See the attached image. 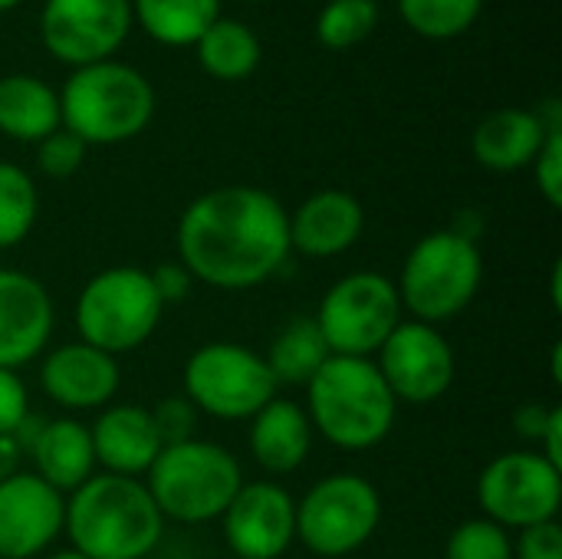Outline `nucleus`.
Returning a JSON list of instances; mask_svg holds the SVG:
<instances>
[{"label": "nucleus", "mask_w": 562, "mask_h": 559, "mask_svg": "<svg viewBox=\"0 0 562 559\" xmlns=\"http://www.w3.org/2000/svg\"><path fill=\"white\" fill-rule=\"evenodd\" d=\"M484 283V254L477 241L461 234L431 231L408 254L398 270L395 290L402 310L428 326L458 320Z\"/></svg>", "instance_id": "obj_5"}, {"label": "nucleus", "mask_w": 562, "mask_h": 559, "mask_svg": "<svg viewBox=\"0 0 562 559\" xmlns=\"http://www.w3.org/2000/svg\"><path fill=\"white\" fill-rule=\"evenodd\" d=\"M290 254V214L263 188H214L178 221V264L214 290H254L277 277Z\"/></svg>", "instance_id": "obj_1"}, {"label": "nucleus", "mask_w": 562, "mask_h": 559, "mask_svg": "<svg viewBox=\"0 0 562 559\" xmlns=\"http://www.w3.org/2000/svg\"><path fill=\"white\" fill-rule=\"evenodd\" d=\"M46 559H86L79 550H72V547H66V550H56V554H49Z\"/></svg>", "instance_id": "obj_41"}, {"label": "nucleus", "mask_w": 562, "mask_h": 559, "mask_svg": "<svg viewBox=\"0 0 562 559\" xmlns=\"http://www.w3.org/2000/svg\"><path fill=\"white\" fill-rule=\"evenodd\" d=\"M165 313L148 270L109 267L99 270L76 297L72 320L79 343L95 346L109 356L135 353L151 339Z\"/></svg>", "instance_id": "obj_7"}, {"label": "nucleus", "mask_w": 562, "mask_h": 559, "mask_svg": "<svg viewBox=\"0 0 562 559\" xmlns=\"http://www.w3.org/2000/svg\"><path fill=\"white\" fill-rule=\"evenodd\" d=\"M484 0H398L402 16L425 36H454L474 23Z\"/></svg>", "instance_id": "obj_28"}, {"label": "nucleus", "mask_w": 562, "mask_h": 559, "mask_svg": "<svg viewBox=\"0 0 562 559\" xmlns=\"http://www.w3.org/2000/svg\"><path fill=\"white\" fill-rule=\"evenodd\" d=\"M540 455L562 471V409L560 405H553V412H550V422H547L543 438H540Z\"/></svg>", "instance_id": "obj_38"}, {"label": "nucleus", "mask_w": 562, "mask_h": 559, "mask_svg": "<svg viewBox=\"0 0 562 559\" xmlns=\"http://www.w3.org/2000/svg\"><path fill=\"white\" fill-rule=\"evenodd\" d=\"M142 26L171 46L198 43L217 20V0H135Z\"/></svg>", "instance_id": "obj_25"}, {"label": "nucleus", "mask_w": 562, "mask_h": 559, "mask_svg": "<svg viewBox=\"0 0 562 559\" xmlns=\"http://www.w3.org/2000/svg\"><path fill=\"white\" fill-rule=\"evenodd\" d=\"M30 415V395L16 372L0 369V435H13Z\"/></svg>", "instance_id": "obj_35"}, {"label": "nucleus", "mask_w": 562, "mask_h": 559, "mask_svg": "<svg viewBox=\"0 0 562 559\" xmlns=\"http://www.w3.org/2000/svg\"><path fill=\"white\" fill-rule=\"evenodd\" d=\"M306 418L319 438L339 451H369L389 438L398 402L375 359L329 356L306 382Z\"/></svg>", "instance_id": "obj_3"}, {"label": "nucleus", "mask_w": 562, "mask_h": 559, "mask_svg": "<svg viewBox=\"0 0 562 559\" xmlns=\"http://www.w3.org/2000/svg\"><path fill=\"white\" fill-rule=\"evenodd\" d=\"M221 530L237 559H280L296 544V497L277 481H244Z\"/></svg>", "instance_id": "obj_13"}, {"label": "nucleus", "mask_w": 562, "mask_h": 559, "mask_svg": "<svg viewBox=\"0 0 562 559\" xmlns=\"http://www.w3.org/2000/svg\"><path fill=\"white\" fill-rule=\"evenodd\" d=\"M198 49L204 69L217 79H244L257 69L260 59L257 36L234 20H214L198 40Z\"/></svg>", "instance_id": "obj_26"}, {"label": "nucleus", "mask_w": 562, "mask_h": 559, "mask_svg": "<svg viewBox=\"0 0 562 559\" xmlns=\"http://www.w3.org/2000/svg\"><path fill=\"white\" fill-rule=\"evenodd\" d=\"M375 366L398 405H431L448 395L458 376L451 343L438 326L402 320L375 353Z\"/></svg>", "instance_id": "obj_12"}, {"label": "nucleus", "mask_w": 562, "mask_h": 559, "mask_svg": "<svg viewBox=\"0 0 562 559\" xmlns=\"http://www.w3.org/2000/svg\"><path fill=\"white\" fill-rule=\"evenodd\" d=\"M119 385H122L119 359L79 339L49 349L40 362L43 395L69 412H102L105 405L115 402Z\"/></svg>", "instance_id": "obj_16"}, {"label": "nucleus", "mask_w": 562, "mask_h": 559, "mask_svg": "<svg viewBox=\"0 0 562 559\" xmlns=\"http://www.w3.org/2000/svg\"><path fill=\"white\" fill-rule=\"evenodd\" d=\"M66 497L33 471L0 484V559H33L63 534Z\"/></svg>", "instance_id": "obj_15"}, {"label": "nucleus", "mask_w": 562, "mask_h": 559, "mask_svg": "<svg viewBox=\"0 0 562 559\" xmlns=\"http://www.w3.org/2000/svg\"><path fill=\"white\" fill-rule=\"evenodd\" d=\"M382 524L379 488L352 471L316 481L296 501V540L323 559H346L362 550Z\"/></svg>", "instance_id": "obj_8"}, {"label": "nucleus", "mask_w": 562, "mask_h": 559, "mask_svg": "<svg viewBox=\"0 0 562 559\" xmlns=\"http://www.w3.org/2000/svg\"><path fill=\"white\" fill-rule=\"evenodd\" d=\"M155 109L148 79L122 63H92L69 76L59 119L86 145H112L138 135Z\"/></svg>", "instance_id": "obj_6"}, {"label": "nucleus", "mask_w": 562, "mask_h": 559, "mask_svg": "<svg viewBox=\"0 0 562 559\" xmlns=\"http://www.w3.org/2000/svg\"><path fill=\"white\" fill-rule=\"evenodd\" d=\"M89 438H92L95 465H102L105 474H122V478H145L158 451L165 448L151 422V412L142 405H119V402L99 412V418L89 425Z\"/></svg>", "instance_id": "obj_19"}, {"label": "nucleus", "mask_w": 562, "mask_h": 559, "mask_svg": "<svg viewBox=\"0 0 562 559\" xmlns=\"http://www.w3.org/2000/svg\"><path fill=\"white\" fill-rule=\"evenodd\" d=\"M53 300L49 290L23 273L0 267V369L16 372L46 353L53 336Z\"/></svg>", "instance_id": "obj_17"}, {"label": "nucleus", "mask_w": 562, "mask_h": 559, "mask_svg": "<svg viewBox=\"0 0 562 559\" xmlns=\"http://www.w3.org/2000/svg\"><path fill=\"white\" fill-rule=\"evenodd\" d=\"M20 461H23V448L16 445V438L0 435V484L20 471Z\"/></svg>", "instance_id": "obj_39"}, {"label": "nucleus", "mask_w": 562, "mask_h": 559, "mask_svg": "<svg viewBox=\"0 0 562 559\" xmlns=\"http://www.w3.org/2000/svg\"><path fill=\"white\" fill-rule=\"evenodd\" d=\"M63 530L86 559H145L161 544L165 517L142 478L102 471L66 494Z\"/></svg>", "instance_id": "obj_2"}, {"label": "nucleus", "mask_w": 562, "mask_h": 559, "mask_svg": "<svg viewBox=\"0 0 562 559\" xmlns=\"http://www.w3.org/2000/svg\"><path fill=\"white\" fill-rule=\"evenodd\" d=\"M151 412V422L158 428V438L161 445H181V441H191L198 438V409L184 399V395H171V399H161Z\"/></svg>", "instance_id": "obj_31"}, {"label": "nucleus", "mask_w": 562, "mask_h": 559, "mask_svg": "<svg viewBox=\"0 0 562 559\" xmlns=\"http://www.w3.org/2000/svg\"><path fill=\"white\" fill-rule=\"evenodd\" d=\"M375 26V3L372 0H333L316 23V33L326 46L346 49L366 40Z\"/></svg>", "instance_id": "obj_30"}, {"label": "nucleus", "mask_w": 562, "mask_h": 559, "mask_svg": "<svg viewBox=\"0 0 562 559\" xmlns=\"http://www.w3.org/2000/svg\"><path fill=\"white\" fill-rule=\"evenodd\" d=\"M562 264H557V267H553V280H550V297H553V306H557V310H560L562 306Z\"/></svg>", "instance_id": "obj_40"}, {"label": "nucleus", "mask_w": 562, "mask_h": 559, "mask_svg": "<svg viewBox=\"0 0 562 559\" xmlns=\"http://www.w3.org/2000/svg\"><path fill=\"white\" fill-rule=\"evenodd\" d=\"M247 445L254 461L267 474H293L306 465L313 448V425L303 405L290 399H270L247 425Z\"/></svg>", "instance_id": "obj_20"}, {"label": "nucleus", "mask_w": 562, "mask_h": 559, "mask_svg": "<svg viewBox=\"0 0 562 559\" xmlns=\"http://www.w3.org/2000/svg\"><path fill=\"white\" fill-rule=\"evenodd\" d=\"M128 0H46L43 40L53 56L92 66L128 33Z\"/></svg>", "instance_id": "obj_14"}, {"label": "nucleus", "mask_w": 562, "mask_h": 559, "mask_svg": "<svg viewBox=\"0 0 562 559\" xmlns=\"http://www.w3.org/2000/svg\"><path fill=\"white\" fill-rule=\"evenodd\" d=\"M36 214L40 198L33 178L16 165L0 161V250L23 244L36 224Z\"/></svg>", "instance_id": "obj_27"}, {"label": "nucleus", "mask_w": 562, "mask_h": 559, "mask_svg": "<svg viewBox=\"0 0 562 559\" xmlns=\"http://www.w3.org/2000/svg\"><path fill=\"white\" fill-rule=\"evenodd\" d=\"M142 481L165 521L194 527L221 521L244 484V471L224 445L191 438L161 448Z\"/></svg>", "instance_id": "obj_4"}, {"label": "nucleus", "mask_w": 562, "mask_h": 559, "mask_svg": "<svg viewBox=\"0 0 562 559\" xmlns=\"http://www.w3.org/2000/svg\"><path fill=\"white\" fill-rule=\"evenodd\" d=\"M481 517L504 530H527L557 521L562 507V471L540 451H507L477 478Z\"/></svg>", "instance_id": "obj_11"}, {"label": "nucleus", "mask_w": 562, "mask_h": 559, "mask_svg": "<svg viewBox=\"0 0 562 559\" xmlns=\"http://www.w3.org/2000/svg\"><path fill=\"white\" fill-rule=\"evenodd\" d=\"M16 0H0V10H7V7H13Z\"/></svg>", "instance_id": "obj_42"}, {"label": "nucleus", "mask_w": 562, "mask_h": 559, "mask_svg": "<svg viewBox=\"0 0 562 559\" xmlns=\"http://www.w3.org/2000/svg\"><path fill=\"white\" fill-rule=\"evenodd\" d=\"M366 211L349 191H316L290 214V250L310 260H329L352 250L362 237Z\"/></svg>", "instance_id": "obj_18"}, {"label": "nucleus", "mask_w": 562, "mask_h": 559, "mask_svg": "<svg viewBox=\"0 0 562 559\" xmlns=\"http://www.w3.org/2000/svg\"><path fill=\"white\" fill-rule=\"evenodd\" d=\"M329 346L316 326V316H293L280 326L273 343L263 353V362L270 366L277 385H303L323 369L329 359Z\"/></svg>", "instance_id": "obj_24"}, {"label": "nucleus", "mask_w": 562, "mask_h": 559, "mask_svg": "<svg viewBox=\"0 0 562 559\" xmlns=\"http://www.w3.org/2000/svg\"><path fill=\"white\" fill-rule=\"evenodd\" d=\"M148 277H151V287H155V293H158V300H161L165 306L181 303V300L191 293V287H194L191 273H188L178 260L158 264L155 270H148Z\"/></svg>", "instance_id": "obj_36"}, {"label": "nucleus", "mask_w": 562, "mask_h": 559, "mask_svg": "<svg viewBox=\"0 0 562 559\" xmlns=\"http://www.w3.org/2000/svg\"><path fill=\"white\" fill-rule=\"evenodd\" d=\"M445 559H514V537L487 517H471L451 530Z\"/></svg>", "instance_id": "obj_29"}, {"label": "nucleus", "mask_w": 562, "mask_h": 559, "mask_svg": "<svg viewBox=\"0 0 562 559\" xmlns=\"http://www.w3.org/2000/svg\"><path fill=\"white\" fill-rule=\"evenodd\" d=\"M514 559H562V527L557 521L517 530Z\"/></svg>", "instance_id": "obj_34"}, {"label": "nucleus", "mask_w": 562, "mask_h": 559, "mask_svg": "<svg viewBox=\"0 0 562 559\" xmlns=\"http://www.w3.org/2000/svg\"><path fill=\"white\" fill-rule=\"evenodd\" d=\"M26 455L33 461V474L63 497L95 474L89 425H82L79 418H43Z\"/></svg>", "instance_id": "obj_21"}, {"label": "nucleus", "mask_w": 562, "mask_h": 559, "mask_svg": "<svg viewBox=\"0 0 562 559\" xmlns=\"http://www.w3.org/2000/svg\"><path fill=\"white\" fill-rule=\"evenodd\" d=\"M537 188L550 208H562V132H550L537 152Z\"/></svg>", "instance_id": "obj_33"}, {"label": "nucleus", "mask_w": 562, "mask_h": 559, "mask_svg": "<svg viewBox=\"0 0 562 559\" xmlns=\"http://www.w3.org/2000/svg\"><path fill=\"white\" fill-rule=\"evenodd\" d=\"M59 96L33 76L0 79V132L16 142H43L59 128Z\"/></svg>", "instance_id": "obj_23"}, {"label": "nucleus", "mask_w": 562, "mask_h": 559, "mask_svg": "<svg viewBox=\"0 0 562 559\" xmlns=\"http://www.w3.org/2000/svg\"><path fill=\"white\" fill-rule=\"evenodd\" d=\"M550 412H553V405H537V402H530V405L517 409V415H514L517 435H520V438H527V441H537V445H540L543 428H547V422H550Z\"/></svg>", "instance_id": "obj_37"}, {"label": "nucleus", "mask_w": 562, "mask_h": 559, "mask_svg": "<svg viewBox=\"0 0 562 559\" xmlns=\"http://www.w3.org/2000/svg\"><path fill=\"white\" fill-rule=\"evenodd\" d=\"M405 320L395 280L356 270L336 280L316 310V326L333 356L375 359L392 329Z\"/></svg>", "instance_id": "obj_10"}, {"label": "nucleus", "mask_w": 562, "mask_h": 559, "mask_svg": "<svg viewBox=\"0 0 562 559\" xmlns=\"http://www.w3.org/2000/svg\"><path fill=\"white\" fill-rule=\"evenodd\" d=\"M82 158H86V142L69 128H56L53 135H46L36 152L40 171L49 178H69L82 165Z\"/></svg>", "instance_id": "obj_32"}, {"label": "nucleus", "mask_w": 562, "mask_h": 559, "mask_svg": "<svg viewBox=\"0 0 562 559\" xmlns=\"http://www.w3.org/2000/svg\"><path fill=\"white\" fill-rule=\"evenodd\" d=\"M547 128L537 112L527 109H497L491 112L471 138L474 158L491 171H517L537 158L547 142Z\"/></svg>", "instance_id": "obj_22"}, {"label": "nucleus", "mask_w": 562, "mask_h": 559, "mask_svg": "<svg viewBox=\"0 0 562 559\" xmlns=\"http://www.w3.org/2000/svg\"><path fill=\"white\" fill-rule=\"evenodd\" d=\"M181 395L221 422H250L270 399H277V379L260 353L240 343L198 346L181 372Z\"/></svg>", "instance_id": "obj_9"}]
</instances>
